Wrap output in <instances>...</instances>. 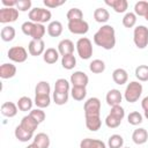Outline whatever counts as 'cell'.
<instances>
[{
  "mask_svg": "<svg viewBox=\"0 0 148 148\" xmlns=\"http://www.w3.org/2000/svg\"><path fill=\"white\" fill-rule=\"evenodd\" d=\"M32 104H34V101L28 96H22L17 101V108L20 111H23V112L31 111Z\"/></svg>",
  "mask_w": 148,
  "mask_h": 148,
  "instance_id": "29",
  "label": "cell"
},
{
  "mask_svg": "<svg viewBox=\"0 0 148 148\" xmlns=\"http://www.w3.org/2000/svg\"><path fill=\"white\" fill-rule=\"evenodd\" d=\"M84 117H86V127L89 131L96 132L101 128L102 120L99 114H91V116H84Z\"/></svg>",
  "mask_w": 148,
  "mask_h": 148,
  "instance_id": "15",
  "label": "cell"
},
{
  "mask_svg": "<svg viewBox=\"0 0 148 148\" xmlns=\"http://www.w3.org/2000/svg\"><path fill=\"white\" fill-rule=\"evenodd\" d=\"M64 27L60 21H51L47 25V34L51 37H59L62 34Z\"/></svg>",
  "mask_w": 148,
  "mask_h": 148,
  "instance_id": "25",
  "label": "cell"
},
{
  "mask_svg": "<svg viewBox=\"0 0 148 148\" xmlns=\"http://www.w3.org/2000/svg\"><path fill=\"white\" fill-rule=\"evenodd\" d=\"M45 43L43 39H31L28 45V51L30 56L38 57L40 54H44L45 52Z\"/></svg>",
  "mask_w": 148,
  "mask_h": 148,
  "instance_id": "11",
  "label": "cell"
},
{
  "mask_svg": "<svg viewBox=\"0 0 148 148\" xmlns=\"http://www.w3.org/2000/svg\"><path fill=\"white\" fill-rule=\"evenodd\" d=\"M51 86L47 81H39L35 87V95H50Z\"/></svg>",
  "mask_w": 148,
  "mask_h": 148,
  "instance_id": "32",
  "label": "cell"
},
{
  "mask_svg": "<svg viewBox=\"0 0 148 148\" xmlns=\"http://www.w3.org/2000/svg\"><path fill=\"white\" fill-rule=\"evenodd\" d=\"M14 135H15V138H16L18 141H21V142H28L29 140L34 139V133H31V132L24 130L21 125H18V126L15 127Z\"/></svg>",
  "mask_w": 148,
  "mask_h": 148,
  "instance_id": "21",
  "label": "cell"
},
{
  "mask_svg": "<svg viewBox=\"0 0 148 148\" xmlns=\"http://www.w3.org/2000/svg\"><path fill=\"white\" fill-rule=\"evenodd\" d=\"M0 110H1L2 116L7 117V118H13L17 114L18 108H17V104H15L13 102H5V103H2Z\"/></svg>",
  "mask_w": 148,
  "mask_h": 148,
  "instance_id": "17",
  "label": "cell"
},
{
  "mask_svg": "<svg viewBox=\"0 0 148 148\" xmlns=\"http://www.w3.org/2000/svg\"><path fill=\"white\" fill-rule=\"evenodd\" d=\"M75 47H76V52L81 59L88 60L91 58L94 50H92V43L89 38H87V37L79 38L75 44Z\"/></svg>",
  "mask_w": 148,
  "mask_h": 148,
  "instance_id": "5",
  "label": "cell"
},
{
  "mask_svg": "<svg viewBox=\"0 0 148 148\" xmlns=\"http://www.w3.org/2000/svg\"><path fill=\"white\" fill-rule=\"evenodd\" d=\"M123 148H130V147H123Z\"/></svg>",
  "mask_w": 148,
  "mask_h": 148,
  "instance_id": "53",
  "label": "cell"
},
{
  "mask_svg": "<svg viewBox=\"0 0 148 148\" xmlns=\"http://www.w3.org/2000/svg\"><path fill=\"white\" fill-rule=\"evenodd\" d=\"M89 69L94 74H101L105 71V62L101 59H94L89 64Z\"/></svg>",
  "mask_w": 148,
  "mask_h": 148,
  "instance_id": "31",
  "label": "cell"
},
{
  "mask_svg": "<svg viewBox=\"0 0 148 148\" xmlns=\"http://www.w3.org/2000/svg\"><path fill=\"white\" fill-rule=\"evenodd\" d=\"M120 124H121V119H119V118H117V117H114L110 113L105 118V125L109 128H117Z\"/></svg>",
  "mask_w": 148,
  "mask_h": 148,
  "instance_id": "44",
  "label": "cell"
},
{
  "mask_svg": "<svg viewBox=\"0 0 148 148\" xmlns=\"http://www.w3.org/2000/svg\"><path fill=\"white\" fill-rule=\"evenodd\" d=\"M69 82L72 83L73 87H84V88H87L88 82H89V77L84 72L76 71L71 75Z\"/></svg>",
  "mask_w": 148,
  "mask_h": 148,
  "instance_id": "12",
  "label": "cell"
},
{
  "mask_svg": "<svg viewBox=\"0 0 148 148\" xmlns=\"http://www.w3.org/2000/svg\"><path fill=\"white\" fill-rule=\"evenodd\" d=\"M127 121L133 126H138L143 121V116L139 111H132L127 116Z\"/></svg>",
  "mask_w": 148,
  "mask_h": 148,
  "instance_id": "40",
  "label": "cell"
},
{
  "mask_svg": "<svg viewBox=\"0 0 148 148\" xmlns=\"http://www.w3.org/2000/svg\"><path fill=\"white\" fill-rule=\"evenodd\" d=\"M29 114H30L38 124L43 123V121L45 120V117H46V114H45V112L43 111V109H39V108H36V109L31 110Z\"/></svg>",
  "mask_w": 148,
  "mask_h": 148,
  "instance_id": "43",
  "label": "cell"
},
{
  "mask_svg": "<svg viewBox=\"0 0 148 148\" xmlns=\"http://www.w3.org/2000/svg\"><path fill=\"white\" fill-rule=\"evenodd\" d=\"M32 140H34L32 142L38 148H49L50 147V138L46 133H37Z\"/></svg>",
  "mask_w": 148,
  "mask_h": 148,
  "instance_id": "27",
  "label": "cell"
},
{
  "mask_svg": "<svg viewBox=\"0 0 148 148\" xmlns=\"http://www.w3.org/2000/svg\"><path fill=\"white\" fill-rule=\"evenodd\" d=\"M109 148H123L124 146V139L119 134H112L108 140Z\"/></svg>",
  "mask_w": 148,
  "mask_h": 148,
  "instance_id": "37",
  "label": "cell"
},
{
  "mask_svg": "<svg viewBox=\"0 0 148 148\" xmlns=\"http://www.w3.org/2000/svg\"><path fill=\"white\" fill-rule=\"evenodd\" d=\"M34 103L37 108L44 109L51 104V97H50V95H35Z\"/></svg>",
  "mask_w": 148,
  "mask_h": 148,
  "instance_id": "30",
  "label": "cell"
},
{
  "mask_svg": "<svg viewBox=\"0 0 148 148\" xmlns=\"http://www.w3.org/2000/svg\"><path fill=\"white\" fill-rule=\"evenodd\" d=\"M105 5L110 6L116 13H125L128 8V2L126 0H105Z\"/></svg>",
  "mask_w": 148,
  "mask_h": 148,
  "instance_id": "18",
  "label": "cell"
},
{
  "mask_svg": "<svg viewBox=\"0 0 148 148\" xmlns=\"http://www.w3.org/2000/svg\"><path fill=\"white\" fill-rule=\"evenodd\" d=\"M20 125L24 128V130H27V131H29V132H31V133H34L36 130H37V127H38V123L30 116V114H28V116H24L23 118H22V120H21V123H20Z\"/></svg>",
  "mask_w": 148,
  "mask_h": 148,
  "instance_id": "24",
  "label": "cell"
},
{
  "mask_svg": "<svg viewBox=\"0 0 148 148\" xmlns=\"http://www.w3.org/2000/svg\"><path fill=\"white\" fill-rule=\"evenodd\" d=\"M141 108L143 109V111H148V96H146L141 101Z\"/></svg>",
  "mask_w": 148,
  "mask_h": 148,
  "instance_id": "49",
  "label": "cell"
},
{
  "mask_svg": "<svg viewBox=\"0 0 148 148\" xmlns=\"http://www.w3.org/2000/svg\"><path fill=\"white\" fill-rule=\"evenodd\" d=\"M27 148H38V147H37V146H36V145H35V143L32 142V143L28 145V147H27Z\"/></svg>",
  "mask_w": 148,
  "mask_h": 148,
  "instance_id": "50",
  "label": "cell"
},
{
  "mask_svg": "<svg viewBox=\"0 0 148 148\" xmlns=\"http://www.w3.org/2000/svg\"><path fill=\"white\" fill-rule=\"evenodd\" d=\"M66 17H67L68 22H71V21H79V20H83V13H82V10H81L80 8L74 7V8H71V9L67 12Z\"/></svg>",
  "mask_w": 148,
  "mask_h": 148,
  "instance_id": "39",
  "label": "cell"
},
{
  "mask_svg": "<svg viewBox=\"0 0 148 148\" xmlns=\"http://www.w3.org/2000/svg\"><path fill=\"white\" fill-rule=\"evenodd\" d=\"M58 52L61 57H65V56H68V54H73L74 52V43L68 39V38H65V39H61L58 44Z\"/></svg>",
  "mask_w": 148,
  "mask_h": 148,
  "instance_id": "13",
  "label": "cell"
},
{
  "mask_svg": "<svg viewBox=\"0 0 148 148\" xmlns=\"http://www.w3.org/2000/svg\"><path fill=\"white\" fill-rule=\"evenodd\" d=\"M148 13V1H138L134 5V14L136 16H146V14Z\"/></svg>",
  "mask_w": 148,
  "mask_h": 148,
  "instance_id": "36",
  "label": "cell"
},
{
  "mask_svg": "<svg viewBox=\"0 0 148 148\" xmlns=\"http://www.w3.org/2000/svg\"><path fill=\"white\" fill-rule=\"evenodd\" d=\"M94 18L98 23H106L110 18V13L103 7H98L94 10Z\"/></svg>",
  "mask_w": 148,
  "mask_h": 148,
  "instance_id": "26",
  "label": "cell"
},
{
  "mask_svg": "<svg viewBox=\"0 0 148 148\" xmlns=\"http://www.w3.org/2000/svg\"><path fill=\"white\" fill-rule=\"evenodd\" d=\"M145 18H146V21H147V22H148V13H147V14H146V16H145Z\"/></svg>",
  "mask_w": 148,
  "mask_h": 148,
  "instance_id": "52",
  "label": "cell"
},
{
  "mask_svg": "<svg viewBox=\"0 0 148 148\" xmlns=\"http://www.w3.org/2000/svg\"><path fill=\"white\" fill-rule=\"evenodd\" d=\"M66 2V0H44L43 3L46 6V8H57L62 6Z\"/></svg>",
  "mask_w": 148,
  "mask_h": 148,
  "instance_id": "47",
  "label": "cell"
},
{
  "mask_svg": "<svg viewBox=\"0 0 148 148\" xmlns=\"http://www.w3.org/2000/svg\"><path fill=\"white\" fill-rule=\"evenodd\" d=\"M112 80L118 86L125 84L127 82V80H128V74H127L126 69H124V68H116L112 72Z\"/></svg>",
  "mask_w": 148,
  "mask_h": 148,
  "instance_id": "19",
  "label": "cell"
},
{
  "mask_svg": "<svg viewBox=\"0 0 148 148\" xmlns=\"http://www.w3.org/2000/svg\"><path fill=\"white\" fill-rule=\"evenodd\" d=\"M7 57L14 62H24L28 58V51L23 46H13L8 50Z\"/></svg>",
  "mask_w": 148,
  "mask_h": 148,
  "instance_id": "7",
  "label": "cell"
},
{
  "mask_svg": "<svg viewBox=\"0 0 148 148\" xmlns=\"http://www.w3.org/2000/svg\"><path fill=\"white\" fill-rule=\"evenodd\" d=\"M134 74L139 81H141V82L148 81V66L147 65H139L135 68Z\"/></svg>",
  "mask_w": 148,
  "mask_h": 148,
  "instance_id": "34",
  "label": "cell"
},
{
  "mask_svg": "<svg viewBox=\"0 0 148 148\" xmlns=\"http://www.w3.org/2000/svg\"><path fill=\"white\" fill-rule=\"evenodd\" d=\"M18 18V10L16 8L2 7L0 9V23H12Z\"/></svg>",
  "mask_w": 148,
  "mask_h": 148,
  "instance_id": "10",
  "label": "cell"
},
{
  "mask_svg": "<svg viewBox=\"0 0 148 148\" xmlns=\"http://www.w3.org/2000/svg\"><path fill=\"white\" fill-rule=\"evenodd\" d=\"M84 116L99 114L101 113V101L97 97H90L84 102L83 105Z\"/></svg>",
  "mask_w": 148,
  "mask_h": 148,
  "instance_id": "8",
  "label": "cell"
},
{
  "mask_svg": "<svg viewBox=\"0 0 148 148\" xmlns=\"http://www.w3.org/2000/svg\"><path fill=\"white\" fill-rule=\"evenodd\" d=\"M61 66L68 71L73 69L76 66V58L74 57V54H68V56L62 57L61 58Z\"/></svg>",
  "mask_w": 148,
  "mask_h": 148,
  "instance_id": "38",
  "label": "cell"
},
{
  "mask_svg": "<svg viewBox=\"0 0 148 148\" xmlns=\"http://www.w3.org/2000/svg\"><path fill=\"white\" fill-rule=\"evenodd\" d=\"M71 95L75 101H83L87 96V89L84 87H72Z\"/></svg>",
  "mask_w": 148,
  "mask_h": 148,
  "instance_id": "35",
  "label": "cell"
},
{
  "mask_svg": "<svg viewBox=\"0 0 148 148\" xmlns=\"http://www.w3.org/2000/svg\"><path fill=\"white\" fill-rule=\"evenodd\" d=\"M31 0H17V3H16V9L18 12H30L31 10Z\"/></svg>",
  "mask_w": 148,
  "mask_h": 148,
  "instance_id": "45",
  "label": "cell"
},
{
  "mask_svg": "<svg viewBox=\"0 0 148 148\" xmlns=\"http://www.w3.org/2000/svg\"><path fill=\"white\" fill-rule=\"evenodd\" d=\"M110 114H112V116H114V117H117V118L123 120L124 117H125V110L120 104L119 105H114V106H111Z\"/></svg>",
  "mask_w": 148,
  "mask_h": 148,
  "instance_id": "46",
  "label": "cell"
},
{
  "mask_svg": "<svg viewBox=\"0 0 148 148\" xmlns=\"http://www.w3.org/2000/svg\"><path fill=\"white\" fill-rule=\"evenodd\" d=\"M68 97H69V94L68 92H58V91H53V102L57 104V105H64L68 102Z\"/></svg>",
  "mask_w": 148,
  "mask_h": 148,
  "instance_id": "42",
  "label": "cell"
},
{
  "mask_svg": "<svg viewBox=\"0 0 148 148\" xmlns=\"http://www.w3.org/2000/svg\"><path fill=\"white\" fill-rule=\"evenodd\" d=\"M143 87L139 81H131L124 91V98L128 103H135L142 95Z\"/></svg>",
  "mask_w": 148,
  "mask_h": 148,
  "instance_id": "3",
  "label": "cell"
},
{
  "mask_svg": "<svg viewBox=\"0 0 148 148\" xmlns=\"http://www.w3.org/2000/svg\"><path fill=\"white\" fill-rule=\"evenodd\" d=\"M80 148H106V145L102 140L86 138V139L81 140Z\"/></svg>",
  "mask_w": 148,
  "mask_h": 148,
  "instance_id": "22",
  "label": "cell"
},
{
  "mask_svg": "<svg viewBox=\"0 0 148 148\" xmlns=\"http://www.w3.org/2000/svg\"><path fill=\"white\" fill-rule=\"evenodd\" d=\"M59 52L58 50H56L54 47H49L45 50L44 54H43V60L49 64V65H52V64H56L59 59Z\"/></svg>",
  "mask_w": 148,
  "mask_h": 148,
  "instance_id": "23",
  "label": "cell"
},
{
  "mask_svg": "<svg viewBox=\"0 0 148 148\" xmlns=\"http://www.w3.org/2000/svg\"><path fill=\"white\" fill-rule=\"evenodd\" d=\"M133 42L140 50L148 46V28L146 25H138L133 31Z\"/></svg>",
  "mask_w": 148,
  "mask_h": 148,
  "instance_id": "6",
  "label": "cell"
},
{
  "mask_svg": "<svg viewBox=\"0 0 148 148\" xmlns=\"http://www.w3.org/2000/svg\"><path fill=\"white\" fill-rule=\"evenodd\" d=\"M135 23H136V15L134 13L128 12V13H126L124 15V17H123V25L125 28H128V29L133 28L135 25Z\"/></svg>",
  "mask_w": 148,
  "mask_h": 148,
  "instance_id": "41",
  "label": "cell"
},
{
  "mask_svg": "<svg viewBox=\"0 0 148 148\" xmlns=\"http://www.w3.org/2000/svg\"><path fill=\"white\" fill-rule=\"evenodd\" d=\"M71 82H68L66 79H58L54 83V91L58 92H69L71 90Z\"/></svg>",
  "mask_w": 148,
  "mask_h": 148,
  "instance_id": "33",
  "label": "cell"
},
{
  "mask_svg": "<svg viewBox=\"0 0 148 148\" xmlns=\"http://www.w3.org/2000/svg\"><path fill=\"white\" fill-rule=\"evenodd\" d=\"M16 74V66L10 62H5L0 66V77L3 80L12 79Z\"/></svg>",
  "mask_w": 148,
  "mask_h": 148,
  "instance_id": "16",
  "label": "cell"
},
{
  "mask_svg": "<svg viewBox=\"0 0 148 148\" xmlns=\"http://www.w3.org/2000/svg\"><path fill=\"white\" fill-rule=\"evenodd\" d=\"M1 3L3 5V7L15 8L16 7V3H17V0H1Z\"/></svg>",
  "mask_w": 148,
  "mask_h": 148,
  "instance_id": "48",
  "label": "cell"
},
{
  "mask_svg": "<svg viewBox=\"0 0 148 148\" xmlns=\"http://www.w3.org/2000/svg\"><path fill=\"white\" fill-rule=\"evenodd\" d=\"M28 16H29V20H30L31 22L44 24V23L51 21L52 13L50 12V9L42 8V7H35V8H32V9L29 12Z\"/></svg>",
  "mask_w": 148,
  "mask_h": 148,
  "instance_id": "4",
  "label": "cell"
},
{
  "mask_svg": "<svg viewBox=\"0 0 148 148\" xmlns=\"http://www.w3.org/2000/svg\"><path fill=\"white\" fill-rule=\"evenodd\" d=\"M94 43L104 50H112L116 45V31L111 24H103L94 35Z\"/></svg>",
  "mask_w": 148,
  "mask_h": 148,
  "instance_id": "1",
  "label": "cell"
},
{
  "mask_svg": "<svg viewBox=\"0 0 148 148\" xmlns=\"http://www.w3.org/2000/svg\"><path fill=\"white\" fill-rule=\"evenodd\" d=\"M67 28L74 35H86L89 31V24L84 20L71 21V22H68Z\"/></svg>",
  "mask_w": 148,
  "mask_h": 148,
  "instance_id": "9",
  "label": "cell"
},
{
  "mask_svg": "<svg viewBox=\"0 0 148 148\" xmlns=\"http://www.w3.org/2000/svg\"><path fill=\"white\" fill-rule=\"evenodd\" d=\"M145 118L148 119V111H145Z\"/></svg>",
  "mask_w": 148,
  "mask_h": 148,
  "instance_id": "51",
  "label": "cell"
},
{
  "mask_svg": "<svg viewBox=\"0 0 148 148\" xmlns=\"http://www.w3.org/2000/svg\"><path fill=\"white\" fill-rule=\"evenodd\" d=\"M121 99H123V95H121L120 90H118V89H110L106 92L105 101H106L108 105H110V106L119 105L121 103Z\"/></svg>",
  "mask_w": 148,
  "mask_h": 148,
  "instance_id": "14",
  "label": "cell"
},
{
  "mask_svg": "<svg viewBox=\"0 0 148 148\" xmlns=\"http://www.w3.org/2000/svg\"><path fill=\"white\" fill-rule=\"evenodd\" d=\"M15 35H16V31L12 25H5L0 31V37L3 42H12Z\"/></svg>",
  "mask_w": 148,
  "mask_h": 148,
  "instance_id": "28",
  "label": "cell"
},
{
  "mask_svg": "<svg viewBox=\"0 0 148 148\" xmlns=\"http://www.w3.org/2000/svg\"><path fill=\"white\" fill-rule=\"evenodd\" d=\"M21 30L25 36H29L32 39H42L46 32V28L44 27V24L34 23L31 21H27L22 23Z\"/></svg>",
  "mask_w": 148,
  "mask_h": 148,
  "instance_id": "2",
  "label": "cell"
},
{
  "mask_svg": "<svg viewBox=\"0 0 148 148\" xmlns=\"http://www.w3.org/2000/svg\"><path fill=\"white\" fill-rule=\"evenodd\" d=\"M132 140L135 145H143L147 142L148 140V132L147 130L140 127V128H136L134 130V132L132 133Z\"/></svg>",
  "mask_w": 148,
  "mask_h": 148,
  "instance_id": "20",
  "label": "cell"
}]
</instances>
